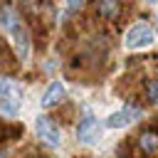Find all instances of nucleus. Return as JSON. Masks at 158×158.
I'll return each instance as SVG.
<instances>
[{"label": "nucleus", "instance_id": "f257e3e1", "mask_svg": "<svg viewBox=\"0 0 158 158\" xmlns=\"http://www.w3.org/2000/svg\"><path fill=\"white\" fill-rule=\"evenodd\" d=\"M20 101H22L20 84L7 79V77H0V111L5 116H15L20 109Z\"/></svg>", "mask_w": 158, "mask_h": 158}, {"label": "nucleus", "instance_id": "f03ea898", "mask_svg": "<svg viewBox=\"0 0 158 158\" xmlns=\"http://www.w3.org/2000/svg\"><path fill=\"white\" fill-rule=\"evenodd\" d=\"M156 40V32L148 22H136L131 25V30L126 32V47L128 49H141V47H148L151 42Z\"/></svg>", "mask_w": 158, "mask_h": 158}, {"label": "nucleus", "instance_id": "7ed1b4c3", "mask_svg": "<svg viewBox=\"0 0 158 158\" xmlns=\"http://www.w3.org/2000/svg\"><path fill=\"white\" fill-rule=\"evenodd\" d=\"M35 128H37V136H40L47 146H59V143H62V133H59V128L52 123L49 116H40L37 123H35Z\"/></svg>", "mask_w": 158, "mask_h": 158}, {"label": "nucleus", "instance_id": "20e7f679", "mask_svg": "<svg viewBox=\"0 0 158 158\" xmlns=\"http://www.w3.org/2000/svg\"><path fill=\"white\" fill-rule=\"evenodd\" d=\"M141 116V109H136V106H126L123 111H116V114H111L109 118H106V126L109 128H123V126H128L133 118H138Z\"/></svg>", "mask_w": 158, "mask_h": 158}, {"label": "nucleus", "instance_id": "39448f33", "mask_svg": "<svg viewBox=\"0 0 158 158\" xmlns=\"http://www.w3.org/2000/svg\"><path fill=\"white\" fill-rule=\"evenodd\" d=\"M10 35H12V40H15V49H17L20 59H27V54H30V35H27V27L20 22L17 27L10 30Z\"/></svg>", "mask_w": 158, "mask_h": 158}, {"label": "nucleus", "instance_id": "423d86ee", "mask_svg": "<svg viewBox=\"0 0 158 158\" xmlns=\"http://www.w3.org/2000/svg\"><path fill=\"white\" fill-rule=\"evenodd\" d=\"M62 99H64V86H62L59 81H52V84L47 86L44 96H42V109H52V106H57Z\"/></svg>", "mask_w": 158, "mask_h": 158}, {"label": "nucleus", "instance_id": "0eeeda50", "mask_svg": "<svg viewBox=\"0 0 158 158\" xmlns=\"http://www.w3.org/2000/svg\"><path fill=\"white\" fill-rule=\"evenodd\" d=\"M96 131H99V121H96L94 116H86V118L79 123V128H77V136H79V141H84V143H91V141L96 138Z\"/></svg>", "mask_w": 158, "mask_h": 158}, {"label": "nucleus", "instance_id": "6e6552de", "mask_svg": "<svg viewBox=\"0 0 158 158\" xmlns=\"http://www.w3.org/2000/svg\"><path fill=\"white\" fill-rule=\"evenodd\" d=\"M138 148L146 156H158V133L156 131H143L138 136Z\"/></svg>", "mask_w": 158, "mask_h": 158}, {"label": "nucleus", "instance_id": "1a4fd4ad", "mask_svg": "<svg viewBox=\"0 0 158 158\" xmlns=\"http://www.w3.org/2000/svg\"><path fill=\"white\" fill-rule=\"evenodd\" d=\"M121 12V0H99V15L106 20H116Z\"/></svg>", "mask_w": 158, "mask_h": 158}, {"label": "nucleus", "instance_id": "9d476101", "mask_svg": "<svg viewBox=\"0 0 158 158\" xmlns=\"http://www.w3.org/2000/svg\"><path fill=\"white\" fill-rule=\"evenodd\" d=\"M0 25L10 32L12 27H17L20 25V17H17V12H15V7H2L0 10Z\"/></svg>", "mask_w": 158, "mask_h": 158}, {"label": "nucleus", "instance_id": "9b49d317", "mask_svg": "<svg viewBox=\"0 0 158 158\" xmlns=\"http://www.w3.org/2000/svg\"><path fill=\"white\" fill-rule=\"evenodd\" d=\"M146 96L151 104H158V79H148L146 81Z\"/></svg>", "mask_w": 158, "mask_h": 158}, {"label": "nucleus", "instance_id": "f8f14e48", "mask_svg": "<svg viewBox=\"0 0 158 158\" xmlns=\"http://www.w3.org/2000/svg\"><path fill=\"white\" fill-rule=\"evenodd\" d=\"M81 5H84V0H67V10H69V12L81 10Z\"/></svg>", "mask_w": 158, "mask_h": 158}, {"label": "nucleus", "instance_id": "ddd939ff", "mask_svg": "<svg viewBox=\"0 0 158 158\" xmlns=\"http://www.w3.org/2000/svg\"><path fill=\"white\" fill-rule=\"evenodd\" d=\"M148 2H158V0H148Z\"/></svg>", "mask_w": 158, "mask_h": 158}]
</instances>
